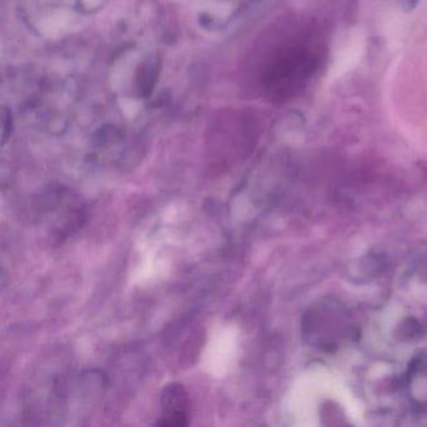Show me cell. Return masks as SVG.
I'll return each mask as SVG.
<instances>
[{
    "instance_id": "1",
    "label": "cell",
    "mask_w": 427,
    "mask_h": 427,
    "mask_svg": "<svg viewBox=\"0 0 427 427\" xmlns=\"http://www.w3.org/2000/svg\"><path fill=\"white\" fill-rule=\"evenodd\" d=\"M191 398L185 387L179 382L164 386L161 393V415L156 426L183 427L190 423Z\"/></svg>"
}]
</instances>
